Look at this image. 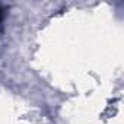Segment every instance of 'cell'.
Returning a JSON list of instances; mask_svg holds the SVG:
<instances>
[{"mask_svg":"<svg viewBox=\"0 0 124 124\" xmlns=\"http://www.w3.org/2000/svg\"><path fill=\"white\" fill-rule=\"evenodd\" d=\"M5 15H6V9L3 8V5L0 3V28H2V23L5 21Z\"/></svg>","mask_w":124,"mask_h":124,"instance_id":"1","label":"cell"}]
</instances>
